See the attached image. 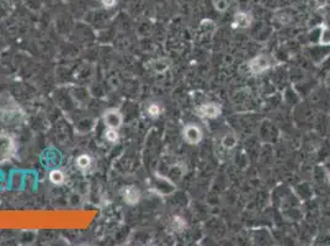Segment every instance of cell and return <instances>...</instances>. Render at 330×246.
<instances>
[{
    "instance_id": "8",
    "label": "cell",
    "mask_w": 330,
    "mask_h": 246,
    "mask_svg": "<svg viewBox=\"0 0 330 246\" xmlns=\"http://www.w3.org/2000/svg\"><path fill=\"white\" fill-rule=\"evenodd\" d=\"M76 167L80 169V170H88V169L92 167V158L89 155H87V154H81L76 159Z\"/></svg>"
},
{
    "instance_id": "11",
    "label": "cell",
    "mask_w": 330,
    "mask_h": 246,
    "mask_svg": "<svg viewBox=\"0 0 330 246\" xmlns=\"http://www.w3.org/2000/svg\"><path fill=\"white\" fill-rule=\"evenodd\" d=\"M185 227H186L185 220L183 218H180V217H175L174 220H173V228H174V230L178 231V233H181V231L185 229Z\"/></svg>"
},
{
    "instance_id": "4",
    "label": "cell",
    "mask_w": 330,
    "mask_h": 246,
    "mask_svg": "<svg viewBox=\"0 0 330 246\" xmlns=\"http://www.w3.org/2000/svg\"><path fill=\"white\" fill-rule=\"evenodd\" d=\"M250 70L254 74H260L263 71L267 70L270 68V62L265 56H259L255 59H253L249 64Z\"/></svg>"
},
{
    "instance_id": "10",
    "label": "cell",
    "mask_w": 330,
    "mask_h": 246,
    "mask_svg": "<svg viewBox=\"0 0 330 246\" xmlns=\"http://www.w3.org/2000/svg\"><path fill=\"white\" fill-rule=\"evenodd\" d=\"M213 5L218 11H226L228 10L232 5L233 0H212Z\"/></svg>"
},
{
    "instance_id": "9",
    "label": "cell",
    "mask_w": 330,
    "mask_h": 246,
    "mask_svg": "<svg viewBox=\"0 0 330 246\" xmlns=\"http://www.w3.org/2000/svg\"><path fill=\"white\" fill-rule=\"evenodd\" d=\"M64 174L61 170H53L50 174V180L52 184L55 185H62L64 182Z\"/></svg>"
},
{
    "instance_id": "3",
    "label": "cell",
    "mask_w": 330,
    "mask_h": 246,
    "mask_svg": "<svg viewBox=\"0 0 330 246\" xmlns=\"http://www.w3.org/2000/svg\"><path fill=\"white\" fill-rule=\"evenodd\" d=\"M104 122L107 126V128H113L117 130L122 125V116L118 111L109 110L104 114Z\"/></svg>"
},
{
    "instance_id": "14",
    "label": "cell",
    "mask_w": 330,
    "mask_h": 246,
    "mask_svg": "<svg viewBox=\"0 0 330 246\" xmlns=\"http://www.w3.org/2000/svg\"><path fill=\"white\" fill-rule=\"evenodd\" d=\"M320 44L328 46L330 45V30L329 28L324 27L323 32H321V37H320Z\"/></svg>"
},
{
    "instance_id": "15",
    "label": "cell",
    "mask_w": 330,
    "mask_h": 246,
    "mask_svg": "<svg viewBox=\"0 0 330 246\" xmlns=\"http://www.w3.org/2000/svg\"><path fill=\"white\" fill-rule=\"evenodd\" d=\"M223 145H224V147H227V148H232V147H234V145H235V139H234V137H232V136H227L226 138L223 139Z\"/></svg>"
},
{
    "instance_id": "7",
    "label": "cell",
    "mask_w": 330,
    "mask_h": 246,
    "mask_svg": "<svg viewBox=\"0 0 330 246\" xmlns=\"http://www.w3.org/2000/svg\"><path fill=\"white\" fill-rule=\"evenodd\" d=\"M252 21H253V19L249 14L238 13L237 15L234 16V24H233V26L241 27V28L249 27L250 24H252Z\"/></svg>"
},
{
    "instance_id": "5",
    "label": "cell",
    "mask_w": 330,
    "mask_h": 246,
    "mask_svg": "<svg viewBox=\"0 0 330 246\" xmlns=\"http://www.w3.org/2000/svg\"><path fill=\"white\" fill-rule=\"evenodd\" d=\"M184 137L185 139H186V142L190 143V144H197L202 139V133L200 128L196 127V126L190 125L186 126V128H185Z\"/></svg>"
},
{
    "instance_id": "1",
    "label": "cell",
    "mask_w": 330,
    "mask_h": 246,
    "mask_svg": "<svg viewBox=\"0 0 330 246\" xmlns=\"http://www.w3.org/2000/svg\"><path fill=\"white\" fill-rule=\"evenodd\" d=\"M15 142L8 134H0V162L7 161L15 154Z\"/></svg>"
},
{
    "instance_id": "2",
    "label": "cell",
    "mask_w": 330,
    "mask_h": 246,
    "mask_svg": "<svg viewBox=\"0 0 330 246\" xmlns=\"http://www.w3.org/2000/svg\"><path fill=\"white\" fill-rule=\"evenodd\" d=\"M221 111V106L216 104L201 105L196 108V112H197L198 116L207 117V118H216V117L220 116Z\"/></svg>"
},
{
    "instance_id": "6",
    "label": "cell",
    "mask_w": 330,
    "mask_h": 246,
    "mask_svg": "<svg viewBox=\"0 0 330 246\" xmlns=\"http://www.w3.org/2000/svg\"><path fill=\"white\" fill-rule=\"evenodd\" d=\"M123 199L127 204H137L139 199H141V192L135 186H129L123 190Z\"/></svg>"
},
{
    "instance_id": "13",
    "label": "cell",
    "mask_w": 330,
    "mask_h": 246,
    "mask_svg": "<svg viewBox=\"0 0 330 246\" xmlns=\"http://www.w3.org/2000/svg\"><path fill=\"white\" fill-rule=\"evenodd\" d=\"M105 137H106V139L111 143H116L118 141V133H117V130H113V128H109V130L106 131V133H105Z\"/></svg>"
},
{
    "instance_id": "12",
    "label": "cell",
    "mask_w": 330,
    "mask_h": 246,
    "mask_svg": "<svg viewBox=\"0 0 330 246\" xmlns=\"http://www.w3.org/2000/svg\"><path fill=\"white\" fill-rule=\"evenodd\" d=\"M148 114L150 117H158L161 113V107L158 104H150L148 106Z\"/></svg>"
},
{
    "instance_id": "16",
    "label": "cell",
    "mask_w": 330,
    "mask_h": 246,
    "mask_svg": "<svg viewBox=\"0 0 330 246\" xmlns=\"http://www.w3.org/2000/svg\"><path fill=\"white\" fill-rule=\"evenodd\" d=\"M101 2L106 8H112L113 5H115L116 0H101Z\"/></svg>"
}]
</instances>
